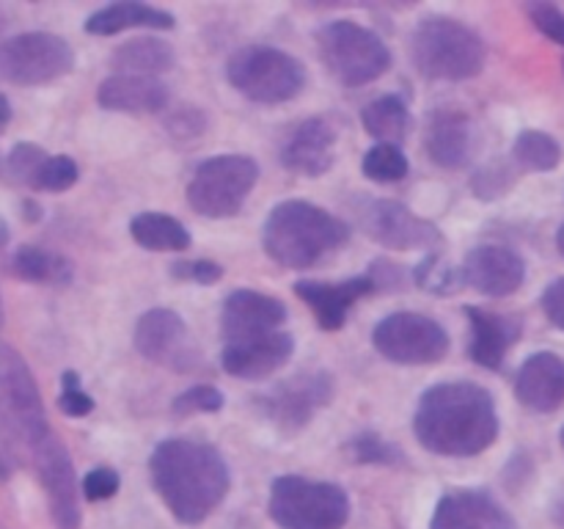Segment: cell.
Instances as JSON below:
<instances>
[{"mask_svg": "<svg viewBox=\"0 0 564 529\" xmlns=\"http://www.w3.org/2000/svg\"><path fill=\"white\" fill-rule=\"evenodd\" d=\"M413 433L419 444L433 455H479L499 439L494 395L471 380L430 386L413 413Z\"/></svg>", "mask_w": 564, "mask_h": 529, "instance_id": "1", "label": "cell"}, {"mask_svg": "<svg viewBox=\"0 0 564 529\" xmlns=\"http://www.w3.org/2000/svg\"><path fill=\"white\" fill-rule=\"evenodd\" d=\"M149 477L176 521H207L231 485L224 455L207 441L165 439L149 455Z\"/></svg>", "mask_w": 564, "mask_h": 529, "instance_id": "2", "label": "cell"}, {"mask_svg": "<svg viewBox=\"0 0 564 529\" xmlns=\"http://www.w3.org/2000/svg\"><path fill=\"white\" fill-rule=\"evenodd\" d=\"M350 240V226L328 209L303 198H290L270 209L262 229V246L273 262L290 270H306L339 251Z\"/></svg>", "mask_w": 564, "mask_h": 529, "instance_id": "3", "label": "cell"}, {"mask_svg": "<svg viewBox=\"0 0 564 529\" xmlns=\"http://www.w3.org/2000/svg\"><path fill=\"white\" fill-rule=\"evenodd\" d=\"M413 66L430 80H471L485 69L482 36L455 17H427L411 36Z\"/></svg>", "mask_w": 564, "mask_h": 529, "instance_id": "4", "label": "cell"}, {"mask_svg": "<svg viewBox=\"0 0 564 529\" xmlns=\"http://www.w3.org/2000/svg\"><path fill=\"white\" fill-rule=\"evenodd\" d=\"M268 510L281 529H341L350 518V499L336 483L284 474L273 479Z\"/></svg>", "mask_w": 564, "mask_h": 529, "instance_id": "5", "label": "cell"}, {"mask_svg": "<svg viewBox=\"0 0 564 529\" xmlns=\"http://www.w3.org/2000/svg\"><path fill=\"white\" fill-rule=\"evenodd\" d=\"M226 77L242 97L259 105L290 102L306 88V66L295 55L264 44L237 50L226 64Z\"/></svg>", "mask_w": 564, "mask_h": 529, "instance_id": "6", "label": "cell"}, {"mask_svg": "<svg viewBox=\"0 0 564 529\" xmlns=\"http://www.w3.org/2000/svg\"><path fill=\"white\" fill-rule=\"evenodd\" d=\"M317 47L323 64L347 88L367 86L391 66V53L383 39L350 20H334L319 28Z\"/></svg>", "mask_w": 564, "mask_h": 529, "instance_id": "7", "label": "cell"}, {"mask_svg": "<svg viewBox=\"0 0 564 529\" xmlns=\"http://www.w3.org/2000/svg\"><path fill=\"white\" fill-rule=\"evenodd\" d=\"M259 165L248 154H218L204 160L187 182V204L204 218H231L257 187Z\"/></svg>", "mask_w": 564, "mask_h": 529, "instance_id": "8", "label": "cell"}, {"mask_svg": "<svg viewBox=\"0 0 564 529\" xmlns=\"http://www.w3.org/2000/svg\"><path fill=\"white\" fill-rule=\"evenodd\" d=\"M0 419L17 439L25 441L28 450L53 433L36 378L25 358L9 345H0Z\"/></svg>", "mask_w": 564, "mask_h": 529, "instance_id": "9", "label": "cell"}, {"mask_svg": "<svg viewBox=\"0 0 564 529\" xmlns=\"http://www.w3.org/2000/svg\"><path fill=\"white\" fill-rule=\"evenodd\" d=\"M75 50L64 36L47 31L17 33L0 42V77L17 86H42L69 75Z\"/></svg>", "mask_w": 564, "mask_h": 529, "instance_id": "10", "label": "cell"}, {"mask_svg": "<svg viewBox=\"0 0 564 529\" xmlns=\"http://www.w3.org/2000/svg\"><path fill=\"white\" fill-rule=\"evenodd\" d=\"M372 345L386 361L435 364L449 353V334L433 317L416 312H394L380 320L372 331Z\"/></svg>", "mask_w": 564, "mask_h": 529, "instance_id": "11", "label": "cell"}, {"mask_svg": "<svg viewBox=\"0 0 564 529\" xmlns=\"http://www.w3.org/2000/svg\"><path fill=\"white\" fill-rule=\"evenodd\" d=\"M334 400V378L325 369L295 373L273 389L257 395V408L281 433H297L306 428L328 402Z\"/></svg>", "mask_w": 564, "mask_h": 529, "instance_id": "12", "label": "cell"}, {"mask_svg": "<svg viewBox=\"0 0 564 529\" xmlns=\"http://www.w3.org/2000/svg\"><path fill=\"white\" fill-rule=\"evenodd\" d=\"M364 231L391 251H416L444 242V231L433 220L422 218L394 198H369L358 209Z\"/></svg>", "mask_w": 564, "mask_h": 529, "instance_id": "13", "label": "cell"}, {"mask_svg": "<svg viewBox=\"0 0 564 529\" xmlns=\"http://www.w3.org/2000/svg\"><path fill=\"white\" fill-rule=\"evenodd\" d=\"M135 347L147 361L191 373L202 364V353L191 342L187 325L174 309H149L135 323Z\"/></svg>", "mask_w": 564, "mask_h": 529, "instance_id": "14", "label": "cell"}, {"mask_svg": "<svg viewBox=\"0 0 564 529\" xmlns=\"http://www.w3.org/2000/svg\"><path fill=\"white\" fill-rule=\"evenodd\" d=\"M33 463H36L39 479L44 485V494H47L50 516L58 529H80V485H77L75 466H72V457L66 452V446L55 439V433H50L42 444H36L31 450Z\"/></svg>", "mask_w": 564, "mask_h": 529, "instance_id": "15", "label": "cell"}, {"mask_svg": "<svg viewBox=\"0 0 564 529\" xmlns=\"http://www.w3.org/2000/svg\"><path fill=\"white\" fill-rule=\"evenodd\" d=\"M286 323V306L273 295L257 290H235L224 301L220 312V331L226 345L259 339Z\"/></svg>", "mask_w": 564, "mask_h": 529, "instance_id": "16", "label": "cell"}, {"mask_svg": "<svg viewBox=\"0 0 564 529\" xmlns=\"http://www.w3.org/2000/svg\"><path fill=\"white\" fill-rule=\"evenodd\" d=\"M460 270L463 284L488 298L512 295L521 290L523 279H527V262L521 253L507 246H477L474 251H468Z\"/></svg>", "mask_w": 564, "mask_h": 529, "instance_id": "17", "label": "cell"}, {"mask_svg": "<svg viewBox=\"0 0 564 529\" xmlns=\"http://www.w3.org/2000/svg\"><path fill=\"white\" fill-rule=\"evenodd\" d=\"M375 290H378V284L369 273L345 281L306 279L295 284V295L312 306L314 317L325 331H339L350 317V309L356 306V301L372 295Z\"/></svg>", "mask_w": 564, "mask_h": 529, "instance_id": "18", "label": "cell"}, {"mask_svg": "<svg viewBox=\"0 0 564 529\" xmlns=\"http://www.w3.org/2000/svg\"><path fill=\"white\" fill-rule=\"evenodd\" d=\"M430 529H518L488 490H449L435 505Z\"/></svg>", "mask_w": 564, "mask_h": 529, "instance_id": "19", "label": "cell"}, {"mask_svg": "<svg viewBox=\"0 0 564 529\" xmlns=\"http://www.w3.org/2000/svg\"><path fill=\"white\" fill-rule=\"evenodd\" d=\"M295 353V339L286 331H273L259 339L226 345L220 353V367L240 380H262L279 373Z\"/></svg>", "mask_w": 564, "mask_h": 529, "instance_id": "20", "label": "cell"}, {"mask_svg": "<svg viewBox=\"0 0 564 529\" xmlns=\"http://www.w3.org/2000/svg\"><path fill=\"white\" fill-rule=\"evenodd\" d=\"M516 397L534 413H554L564 406V358L540 350L523 361L516 378Z\"/></svg>", "mask_w": 564, "mask_h": 529, "instance_id": "21", "label": "cell"}, {"mask_svg": "<svg viewBox=\"0 0 564 529\" xmlns=\"http://www.w3.org/2000/svg\"><path fill=\"white\" fill-rule=\"evenodd\" d=\"M336 130L325 119H306L292 130L281 149V163L301 176H323L334 165Z\"/></svg>", "mask_w": 564, "mask_h": 529, "instance_id": "22", "label": "cell"}, {"mask_svg": "<svg viewBox=\"0 0 564 529\" xmlns=\"http://www.w3.org/2000/svg\"><path fill=\"white\" fill-rule=\"evenodd\" d=\"M424 147L430 160L441 169H460L468 163L474 149V125L468 114L457 108L433 110L424 132Z\"/></svg>", "mask_w": 564, "mask_h": 529, "instance_id": "23", "label": "cell"}, {"mask_svg": "<svg viewBox=\"0 0 564 529\" xmlns=\"http://www.w3.org/2000/svg\"><path fill=\"white\" fill-rule=\"evenodd\" d=\"M97 102L116 114H160L169 108V86L158 77L113 75L99 83Z\"/></svg>", "mask_w": 564, "mask_h": 529, "instance_id": "24", "label": "cell"}, {"mask_svg": "<svg viewBox=\"0 0 564 529\" xmlns=\"http://www.w3.org/2000/svg\"><path fill=\"white\" fill-rule=\"evenodd\" d=\"M466 314L471 323V345H468L471 361L485 369H499L521 336V323L479 306H466Z\"/></svg>", "mask_w": 564, "mask_h": 529, "instance_id": "25", "label": "cell"}, {"mask_svg": "<svg viewBox=\"0 0 564 529\" xmlns=\"http://www.w3.org/2000/svg\"><path fill=\"white\" fill-rule=\"evenodd\" d=\"M174 25V14H169L163 9H154V6L135 3V0H119V3L102 6V9H97L83 22L86 33H91V36H116V33L135 31V28L169 31Z\"/></svg>", "mask_w": 564, "mask_h": 529, "instance_id": "26", "label": "cell"}, {"mask_svg": "<svg viewBox=\"0 0 564 529\" xmlns=\"http://www.w3.org/2000/svg\"><path fill=\"white\" fill-rule=\"evenodd\" d=\"M113 69L119 75H141V77H158L163 72L174 69L176 53L169 42L154 36H138L121 44L110 58Z\"/></svg>", "mask_w": 564, "mask_h": 529, "instance_id": "27", "label": "cell"}, {"mask_svg": "<svg viewBox=\"0 0 564 529\" xmlns=\"http://www.w3.org/2000/svg\"><path fill=\"white\" fill-rule=\"evenodd\" d=\"M9 270L22 281L33 284H69L72 281V262L61 253L47 251L39 246H22L11 253Z\"/></svg>", "mask_w": 564, "mask_h": 529, "instance_id": "28", "label": "cell"}, {"mask_svg": "<svg viewBox=\"0 0 564 529\" xmlns=\"http://www.w3.org/2000/svg\"><path fill=\"white\" fill-rule=\"evenodd\" d=\"M130 235L147 251H185L191 231L165 213H141L130 220Z\"/></svg>", "mask_w": 564, "mask_h": 529, "instance_id": "29", "label": "cell"}, {"mask_svg": "<svg viewBox=\"0 0 564 529\" xmlns=\"http://www.w3.org/2000/svg\"><path fill=\"white\" fill-rule=\"evenodd\" d=\"M361 125L380 143L400 147L402 138L408 136V127H411V114H408V105L400 97L386 94V97H378L361 110Z\"/></svg>", "mask_w": 564, "mask_h": 529, "instance_id": "30", "label": "cell"}, {"mask_svg": "<svg viewBox=\"0 0 564 529\" xmlns=\"http://www.w3.org/2000/svg\"><path fill=\"white\" fill-rule=\"evenodd\" d=\"M512 158L527 171H554L562 163V147L543 130H523L512 143Z\"/></svg>", "mask_w": 564, "mask_h": 529, "instance_id": "31", "label": "cell"}, {"mask_svg": "<svg viewBox=\"0 0 564 529\" xmlns=\"http://www.w3.org/2000/svg\"><path fill=\"white\" fill-rule=\"evenodd\" d=\"M413 281H416L424 292H430V295H452V292L460 290L463 270L457 268V264H452L446 257L427 253V257L413 268Z\"/></svg>", "mask_w": 564, "mask_h": 529, "instance_id": "32", "label": "cell"}, {"mask_svg": "<svg viewBox=\"0 0 564 529\" xmlns=\"http://www.w3.org/2000/svg\"><path fill=\"white\" fill-rule=\"evenodd\" d=\"M361 169L372 182L391 185V182L405 180L411 165H408V158L402 154L400 147H394V143H378V147H372L364 154Z\"/></svg>", "mask_w": 564, "mask_h": 529, "instance_id": "33", "label": "cell"}, {"mask_svg": "<svg viewBox=\"0 0 564 529\" xmlns=\"http://www.w3.org/2000/svg\"><path fill=\"white\" fill-rule=\"evenodd\" d=\"M80 176V169L72 158L66 154H47V160L39 169L36 180H33V191H44V193H61L69 191L72 185Z\"/></svg>", "mask_w": 564, "mask_h": 529, "instance_id": "34", "label": "cell"}, {"mask_svg": "<svg viewBox=\"0 0 564 529\" xmlns=\"http://www.w3.org/2000/svg\"><path fill=\"white\" fill-rule=\"evenodd\" d=\"M44 160H47V152H44L42 147L28 141L17 143V147L9 152V158H6V176H9L14 185L33 187V180H36Z\"/></svg>", "mask_w": 564, "mask_h": 529, "instance_id": "35", "label": "cell"}, {"mask_svg": "<svg viewBox=\"0 0 564 529\" xmlns=\"http://www.w3.org/2000/svg\"><path fill=\"white\" fill-rule=\"evenodd\" d=\"M350 455L352 461L361 463V466H394L397 461H402V452L397 446H391L383 435L378 433H358L350 441Z\"/></svg>", "mask_w": 564, "mask_h": 529, "instance_id": "36", "label": "cell"}, {"mask_svg": "<svg viewBox=\"0 0 564 529\" xmlns=\"http://www.w3.org/2000/svg\"><path fill=\"white\" fill-rule=\"evenodd\" d=\"M224 395H220V389H215V386L209 384H198V386H191V389H185L182 395L174 397V402H171V411L176 413V417H193V413H218L220 408H224Z\"/></svg>", "mask_w": 564, "mask_h": 529, "instance_id": "37", "label": "cell"}, {"mask_svg": "<svg viewBox=\"0 0 564 529\" xmlns=\"http://www.w3.org/2000/svg\"><path fill=\"white\" fill-rule=\"evenodd\" d=\"M512 185H516V171L507 163H488L471 176L474 196L482 198V202H496V198L505 196Z\"/></svg>", "mask_w": 564, "mask_h": 529, "instance_id": "38", "label": "cell"}, {"mask_svg": "<svg viewBox=\"0 0 564 529\" xmlns=\"http://www.w3.org/2000/svg\"><path fill=\"white\" fill-rule=\"evenodd\" d=\"M58 408L66 417H88L94 411V397L88 395L80 386V375L75 369H66L61 375V395H58Z\"/></svg>", "mask_w": 564, "mask_h": 529, "instance_id": "39", "label": "cell"}, {"mask_svg": "<svg viewBox=\"0 0 564 529\" xmlns=\"http://www.w3.org/2000/svg\"><path fill=\"white\" fill-rule=\"evenodd\" d=\"M176 281H193V284H215L224 279V268L213 259H180L169 270Z\"/></svg>", "mask_w": 564, "mask_h": 529, "instance_id": "40", "label": "cell"}, {"mask_svg": "<svg viewBox=\"0 0 564 529\" xmlns=\"http://www.w3.org/2000/svg\"><path fill=\"white\" fill-rule=\"evenodd\" d=\"M119 485H121V477L116 474V468L97 466L83 477L80 490L88 501H105L110 499V496L119 494Z\"/></svg>", "mask_w": 564, "mask_h": 529, "instance_id": "41", "label": "cell"}, {"mask_svg": "<svg viewBox=\"0 0 564 529\" xmlns=\"http://www.w3.org/2000/svg\"><path fill=\"white\" fill-rule=\"evenodd\" d=\"M527 11H529V20L534 22V28H538L543 36H549L551 42L562 44L564 47V11L560 9V6L529 3Z\"/></svg>", "mask_w": 564, "mask_h": 529, "instance_id": "42", "label": "cell"}, {"mask_svg": "<svg viewBox=\"0 0 564 529\" xmlns=\"http://www.w3.org/2000/svg\"><path fill=\"white\" fill-rule=\"evenodd\" d=\"M165 127L176 138H198L204 132V127H207V119H204V114L198 108H180L169 116Z\"/></svg>", "mask_w": 564, "mask_h": 529, "instance_id": "43", "label": "cell"}, {"mask_svg": "<svg viewBox=\"0 0 564 529\" xmlns=\"http://www.w3.org/2000/svg\"><path fill=\"white\" fill-rule=\"evenodd\" d=\"M540 306H543L545 317H549L556 328L564 331V276L545 287L543 298H540Z\"/></svg>", "mask_w": 564, "mask_h": 529, "instance_id": "44", "label": "cell"}, {"mask_svg": "<svg viewBox=\"0 0 564 529\" xmlns=\"http://www.w3.org/2000/svg\"><path fill=\"white\" fill-rule=\"evenodd\" d=\"M9 424L0 419V483H9L17 472V450H14V439H11Z\"/></svg>", "mask_w": 564, "mask_h": 529, "instance_id": "45", "label": "cell"}, {"mask_svg": "<svg viewBox=\"0 0 564 529\" xmlns=\"http://www.w3.org/2000/svg\"><path fill=\"white\" fill-rule=\"evenodd\" d=\"M9 119H11V105L9 99H6V94H0V125H6Z\"/></svg>", "mask_w": 564, "mask_h": 529, "instance_id": "46", "label": "cell"}, {"mask_svg": "<svg viewBox=\"0 0 564 529\" xmlns=\"http://www.w3.org/2000/svg\"><path fill=\"white\" fill-rule=\"evenodd\" d=\"M9 226H6V220L0 218V246H6V242H9Z\"/></svg>", "mask_w": 564, "mask_h": 529, "instance_id": "47", "label": "cell"}, {"mask_svg": "<svg viewBox=\"0 0 564 529\" xmlns=\"http://www.w3.org/2000/svg\"><path fill=\"white\" fill-rule=\"evenodd\" d=\"M556 248H560V253L564 257V224L560 226V231H556Z\"/></svg>", "mask_w": 564, "mask_h": 529, "instance_id": "48", "label": "cell"}, {"mask_svg": "<svg viewBox=\"0 0 564 529\" xmlns=\"http://www.w3.org/2000/svg\"><path fill=\"white\" fill-rule=\"evenodd\" d=\"M3 323H6V312H3V298H0V331H3Z\"/></svg>", "mask_w": 564, "mask_h": 529, "instance_id": "49", "label": "cell"}, {"mask_svg": "<svg viewBox=\"0 0 564 529\" xmlns=\"http://www.w3.org/2000/svg\"><path fill=\"white\" fill-rule=\"evenodd\" d=\"M6 25V17H3V11H0V28Z\"/></svg>", "mask_w": 564, "mask_h": 529, "instance_id": "50", "label": "cell"}, {"mask_svg": "<svg viewBox=\"0 0 564 529\" xmlns=\"http://www.w3.org/2000/svg\"><path fill=\"white\" fill-rule=\"evenodd\" d=\"M560 439H562V450H564V428H562V435H560Z\"/></svg>", "mask_w": 564, "mask_h": 529, "instance_id": "51", "label": "cell"}, {"mask_svg": "<svg viewBox=\"0 0 564 529\" xmlns=\"http://www.w3.org/2000/svg\"><path fill=\"white\" fill-rule=\"evenodd\" d=\"M562 69H564V61H562Z\"/></svg>", "mask_w": 564, "mask_h": 529, "instance_id": "52", "label": "cell"}, {"mask_svg": "<svg viewBox=\"0 0 564 529\" xmlns=\"http://www.w3.org/2000/svg\"><path fill=\"white\" fill-rule=\"evenodd\" d=\"M0 529H3V527H0Z\"/></svg>", "mask_w": 564, "mask_h": 529, "instance_id": "53", "label": "cell"}]
</instances>
